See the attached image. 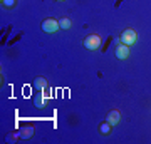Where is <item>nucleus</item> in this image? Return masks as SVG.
Segmentation results:
<instances>
[{
    "label": "nucleus",
    "instance_id": "nucleus-1",
    "mask_svg": "<svg viewBox=\"0 0 151 144\" xmlns=\"http://www.w3.org/2000/svg\"><path fill=\"white\" fill-rule=\"evenodd\" d=\"M82 45H84L87 50H97V49L101 47V37H99V35H96V34H91V35L84 37Z\"/></svg>",
    "mask_w": 151,
    "mask_h": 144
},
{
    "label": "nucleus",
    "instance_id": "nucleus-2",
    "mask_svg": "<svg viewBox=\"0 0 151 144\" xmlns=\"http://www.w3.org/2000/svg\"><path fill=\"white\" fill-rule=\"evenodd\" d=\"M119 40H121V44H124V45H133V44L138 40V34H136L133 29H126V30L121 32Z\"/></svg>",
    "mask_w": 151,
    "mask_h": 144
},
{
    "label": "nucleus",
    "instance_id": "nucleus-3",
    "mask_svg": "<svg viewBox=\"0 0 151 144\" xmlns=\"http://www.w3.org/2000/svg\"><path fill=\"white\" fill-rule=\"evenodd\" d=\"M57 29H60V25L55 19H45L42 22V30L45 34H54V32H57Z\"/></svg>",
    "mask_w": 151,
    "mask_h": 144
},
{
    "label": "nucleus",
    "instance_id": "nucleus-4",
    "mask_svg": "<svg viewBox=\"0 0 151 144\" xmlns=\"http://www.w3.org/2000/svg\"><path fill=\"white\" fill-rule=\"evenodd\" d=\"M114 54H116V57H118L119 60H126L129 57V45L119 44L118 47H116V50H114Z\"/></svg>",
    "mask_w": 151,
    "mask_h": 144
},
{
    "label": "nucleus",
    "instance_id": "nucleus-5",
    "mask_svg": "<svg viewBox=\"0 0 151 144\" xmlns=\"http://www.w3.org/2000/svg\"><path fill=\"white\" fill-rule=\"evenodd\" d=\"M34 102H35V107L44 109V107L47 106V102H49V94H44V91H40V94H37V96H35Z\"/></svg>",
    "mask_w": 151,
    "mask_h": 144
},
{
    "label": "nucleus",
    "instance_id": "nucleus-6",
    "mask_svg": "<svg viewBox=\"0 0 151 144\" xmlns=\"http://www.w3.org/2000/svg\"><path fill=\"white\" fill-rule=\"evenodd\" d=\"M106 121H108L111 126H118L119 124V121H121V114H119V111H111V112H108V116H106Z\"/></svg>",
    "mask_w": 151,
    "mask_h": 144
},
{
    "label": "nucleus",
    "instance_id": "nucleus-7",
    "mask_svg": "<svg viewBox=\"0 0 151 144\" xmlns=\"http://www.w3.org/2000/svg\"><path fill=\"white\" fill-rule=\"evenodd\" d=\"M34 133H35V129H34V126H30V124L20 128V131H19V134H20L22 139H30L34 136Z\"/></svg>",
    "mask_w": 151,
    "mask_h": 144
},
{
    "label": "nucleus",
    "instance_id": "nucleus-8",
    "mask_svg": "<svg viewBox=\"0 0 151 144\" xmlns=\"http://www.w3.org/2000/svg\"><path fill=\"white\" fill-rule=\"evenodd\" d=\"M34 89H37V91H45V89H47V79H44V77H35V80H34Z\"/></svg>",
    "mask_w": 151,
    "mask_h": 144
},
{
    "label": "nucleus",
    "instance_id": "nucleus-9",
    "mask_svg": "<svg viewBox=\"0 0 151 144\" xmlns=\"http://www.w3.org/2000/svg\"><path fill=\"white\" fill-rule=\"evenodd\" d=\"M59 25H60V29L67 30V29H70V27H72V20H70V19H67V17H62V19L59 20Z\"/></svg>",
    "mask_w": 151,
    "mask_h": 144
},
{
    "label": "nucleus",
    "instance_id": "nucleus-10",
    "mask_svg": "<svg viewBox=\"0 0 151 144\" xmlns=\"http://www.w3.org/2000/svg\"><path fill=\"white\" fill-rule=\"evenodd\" d=\"M111 129H113V126L106 121V123L101 124V128H99V131H101V134L103 136H108V134H111Z\"/></svg>",
    "mask_w": 151,
    "mask_h": 144
},
{
    "label": "nucleus",
    "instance_id": "nucleus-11",
    "mask_svg": "<svg viewBox=\"0 0 151 144\" xmlns=\"http://www.w3.org/2000/svg\"><path fill=\"white\" fill-rule=\"evenodd\" d=\"M15 2H17V0H4V2H2V5L7 7V9H12V7L15 5Z\"/></svg>",
    "mask_w": 151,
    "mask_h": 144
},
{
    "label": "nucleus",
    "instance_id": "nucleus-12",
    "mask_svg": "<svg viewBox=\"0 0 151 144\" xmlns=\"http://www.w3.org/2000/svg\"><path fill=\"white\" fill-rule=\"evenodd\" d=\"M57 2H64V0H57Z\"/></svg>",
    "mask_w": 151,
    "mask_h": 144
},
{
    "label": "nucleus",
    "instance_id": "nucleus-13",
    "mask_svg": "<svg viewBox=\"0 0 151 144\" xmlns=\"http://www.w3.org/2000/svg\"><path fill=\"white\" fill-rule=\"evenodd\" d=\"M2 2H4V0H2Z\"/></svg>",
    "mask_w": 151,
    "mask_h": 144
}]
</instances>
